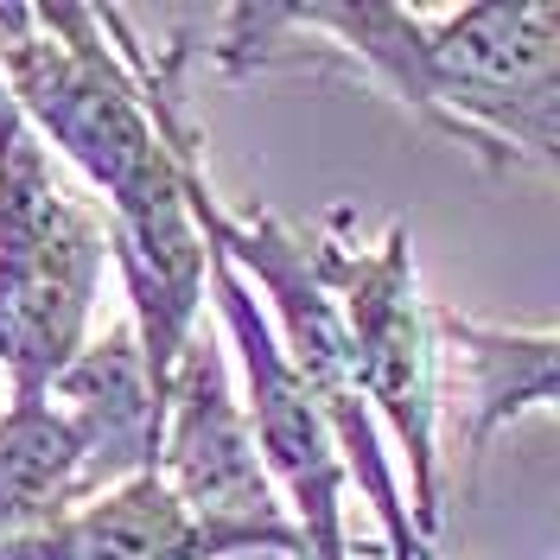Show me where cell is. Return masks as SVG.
Segmentation results:
<instances>
[{
	"label": "cell",
	"mask_w": 560,
	"mask_h": 560,
	"mask_svg": "<svg viewBox=\"0 0 560 560\" xmlns=\"http://www.w3.org/2000/svg\"><path fill=\"white\" fill-rule=\"evenodd\" d=\"M0 560H217L160 471L77 503L38 535L0 541Z\"/></svg>",
	"instance_id": "9c48e42d"
},
{
	"label": "cell",
	"mask_w": 560,
	"mask_h": 560,
	"mask_svg": "<svg viewBox=\"0 0 560 560\" xmlns=\"http://www.w3.org/2000/svg\"><path fill=\"white\" fill-rule=\"evenodd\" d=\"M440 357L465 401V446L478 453L490 433L535 408H560V331L485 325L440 306Z\"/></svg>",
	"instance_id": "ba28073f"
},
{
	"label": "cell",
	"mask_w": 560,
	"mask_h": 560,
	"mask_svg": "<svg viewBox=\"0 0 560 560\" xmlns=\"http://www.w3.org/2000/svg\"><path fill=\"white\" fill-rule=\"evenodd\" d=\"M51 401L70 415L77 440H83V503L160 465L166 395L153 383L128 318L83 345V357L51 383Z\"/></svg>",
	"instance_id": "52a82bcc"
},
{
	"label": "cell",
	"mask_w": 560,
	"mask_h": 560,
	"mask_svg": "<svg viewBox=\"0 0 560 560\" xmlns=\"http://www.w3.org/2000/svg\"><path fill=\"white\" fill-rule=\"evenodd\" d=\"M166 490L185 503L210 555H268V560H306L300 528L280 503L275 478L261 465V440L230 357L217 331H198L173 388H166V433H160V465Z\"/></svg>",
	"instance_id": "5b68a950"
},
{
	"label": "cell",
	"mask_w": 560,
	"mask_h": 560,
	"mask_svg": "<svg viewBox=\"0 0 560 560\" xmlns=\"http://www.w3.org/2000/svg\"><path fill=\"white\" fill-rule=\"evenodd\" d=\"M191 205H198V223H205V243L217 255L236 261V275L261 293V306L275 318V338L293 363L300 388L313 395L318 420L331 433V446L345 458L350 485L363 490L370 516L383 528L388 560H440V548H427L415 528V510H408V490L395 478V453H388V433L370 395H363V376H357V357H350V331L338 300L325 293V280L313 268V248H306V230L280 223L275 210H223L210 198L205 166L191 173Z\"/></svg>",
	"instance_id": "6da1fadb"
},
{
	"label": "cell",
	"mask_w": 560,
	"mask_h": 560,
	"mask_svg": "<svg viewBox=\"0 0 560 560\" xmlns=\"http://www.w3.org/2000/svg\"><path fill=\"white\" fill-rule=\"evenodd\" d=\"M20 108H13V90H7V70H0V121H13Z\"/></svg>",
	"instance_id": "8fae6325"
},
{
	"label": "cell",
	"mask_w": 560,
	"mask_h": 560,
	"mask_svg": "<svg viewBox=\"0 0 560 560\" xmlns=\"http://www.w3.org/2000/svg\"><path fill=\"white\" fill-rule=\"evenodd\" d=\"M306 248H313L325 293L345 313L363 395L383 420L388 446L408 465V510H415L420 541L440 548V523H446V478H440L446 357H440V306H427L415 280L408 223H388L370 243V236H350V210H338L318 230H306Z\"/></svg>",
	"instance_id": "3957f363"
},
{
	"label": "cell",
	"mask_w": 560,
	"mask_h": 560,
	"mask_svg": "<svg viewBox=\"0 0 560 560\" xmlns=\"http://www.w3.org/2000/svg\"><path fill=\"white\" fill-rule=\"evenodd\" d=\"M427 121L497 160L560 153V0H471L420 13Z\"/></svg>",
	"instance_id": "277c9868"
},
{
	"label": "cell",
	"mask_w": 560,
	"mask_h": 560,
	"mask_svg": "<svg viewBox=\"0 0 560 560\" xmlns=\"http://www.w3.org/2000/svg\"><path fill=\"white\" fill-rule=\"evenodd\" d=\"M555 166H560V153H555Z\"/></svg>",
	"instance_id": "7c38bea8"
},
{
	"label": "cell",
	"mask_w": 560,
	"mask_h": 560,
	"mask_svg": "<svg viewBox=\"0 0 560 560\" xmlns=\"http://www.w3.org/2000/svg\"><path fill=\"white\" fill-rule=\"evenodd\" d=\"M83 503V440L51 395L0 401V541L38 535Z\"/></svg>",
	"instance_id": "30bf717a"
},
{
	"label": "cell",
	"mask_w": 560,
	"mask_h": 560,
	"mask_svg": "<svg viewBox=\"0 0 560 560\" xmlns=\"http://www.w3.org/2000/svg\"><path fill=\"white\" fill-rule=\"evenodd\" d=\"M108 261V210L65 178L26 115L0 121V376L13 395H51L83 357Z\"/></svg>",
	"instance_id": "7a4b0ae2"
},
{
	"label": "cell",
	"mask_w": 560,
	"mask_h": 560,
	"mask_svg": "<svg viewBox=\"0 0 560 560\" xmlns=\"http://www.w3.org/2000/svg\"><path fill=\"white\" fill-rule=\"evenodd\" d=\"M210 306H217L223 331H230L236 370H243V401H248V420H255V440H261V465H268V478H275L293 528H300L306 560H350V528H345L350 471H345V458L331 446L313 395L293 376V363H287V350L275 338V318L261 306V293L217 248H210Z\"/></svg>",
	"instance_id": "8992f818"
}]
</instances>
